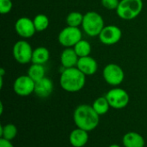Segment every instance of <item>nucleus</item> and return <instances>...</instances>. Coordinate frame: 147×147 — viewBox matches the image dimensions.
<instances>
[{"instance_id":"5701e85b","label":"nucleus","mask_w":147,"mask_h":147,"mask_svg":"<svg viewBox=\"0 0 147 147\" xmlns=\"http://www.w3.org/2000/svg\"><path fill=\"white\" fill-rule=\"evenodd\" d=\"M84 15L79 11H71L66 16V24L71 27L82 26Z\"/></svg>"},{"instance_id":"393cba45","label":"nucleus","mask_w":147,"mask_h":147,"mask_svg":"<svg viewBox=\"0 0 147 147\" xmlns=\"http://www.w3.org/2000/svg\"><path fill=\"white\" fill-rule=\"evenodd\" d=\"M101 3L105 9L109 10H116L120 3V0H101Z\"/></svg>"},{"instance_id":"423d86ee","label":"nucleus","mask_w":147,"mask_h":147,"mask_svg":"<svg viewBox=\"0 0 147 147\" xmlns=\"http://www.w3.org/2000/svg\"><path fill=\"white\" fill-rule=\"evenodd\" d=\"M105 96L110 107L114 109L125 108L128 105L130 101L128 93L125 89L118 87H115L114 88L110 89Z\"/></svg>"},{"instance_id":"2eb2a0df","label":"nucleus","mask_w":147,"mask_h":147,"mask_svg":"<svg viewBox=\"0 0 147 147\" xmlns=\"http://www.w3.org/2000/svg\"><path fill=\"white\" fill-rule=\"evenodd\" d=\"M89 132L77 127L69 135V141L73 147H84L89 141Z\"/></svg>"},{"instance_id":"6e6552de","label":"nucleus","mask_w":147,"mask_h":147,"mask_svg":"<svg viewBox=\"0 0 147 147\" xmlns=\"http://www.w3.org/2000/svg\"><path fill=\"white\" fill-rule=\"evenodd\" d=\"M34 49L31 45L25 40L17 41L12 49L15 60L20 64H27L31 62Z\"/></svg>"},{"instance_id":"a211bd4d","label":"nucleus","mask_w":147,"mask_h":147,"mask_svg":"<svg viewBox=\"0 0 147 147\" xmlns=\"http://www.w3.org/2000/svg\"><path fill=\"white\" fill-rule=\"evenodd\" d=\"M92 107L101 116V115L106 114L111 107H110L106 96H101L94 101V102L92 104Z\"/></svg>"},{"instance_id":"f8f14e48","label":"nucleus","mask_w":147,"mask_h":147,"mask_svg":"<svg viewBox=\"0 0 147 147\" xmlns=\"http://www.w3.org/2000/svg\"><path fill=\"white\" fill-rule=\"evenodd\" d=\"M77 68L86 76L93 75L97 71L98 64L96 59H94L90 55H88V56L79 57L77 64Z\"/></svg>"},{"instance_id":"4be33fe9","label":"nucleus","mask_w":147,"mask_h":147,"mask_svg":"<svg viewBox=\"0 0 147 147\" xmlns=\"http://www.w3.org/2000/svg\"><path fill=\"white\" fill-rule=\"evenodd\" d=\"M36 31L41 32L46 30L49 26V18L45 14H38L33 19Z\"/></svg>"},{"instance_id":"6ab92c4d","label":"nucleus","mask_w":147,"mask_h":147,"mask_svg":"<svg viewBox=\"0 0 147 147\" xmlns=\"http://www.w3.org/2000/svg\"><path fill=\"white\" fill-rule=\"evenodd\" d=\"M28 75L34 81H37L46 76V68L42 64L32 63V65L28 68Z\"/></svg>"},{"instance_id":"f257e3e1","label":"nucleus","mask_w":147,"mask_h":147,"mask_svg":"<svg viewBox=\"0 0 147 147\" xmlns=\"http://www.w3.org/2000/svg\"><path fill=\"white\" fill-rule=\"evenodd\" d=\"M73 120L77 127L91 132L98 126L100 115L94 110L92 106L82 104L74 110Z\"/></svg>"},{"instance_id":"cd10ccee","label":"nucleus","mask_w":147,"mask_h":147,"mask_svg":"<svg viewBox=\"0 0 147 147\" xmlns=\"http://www.w3.org/2000/svg\"><path fill=\"white\" fill-rule=\"evenodd\" d=\"M109 147H121L119 145H116V144H113V145H110Z\"/></svg>"},{"instance_id":"20e7f679","label":"nucleus","mask_w":147,"mask_h":147,"mask_svg":"<svg viewBox=\"0 0 147 147\" xmlns=\"http://www.w3.org/2000/svg\"><path fill=\"white\" fill-rule=\"evenodd\" d=\"M142 10V0H121L116 13L123 20H133L141 13Z\"/></svg>"},{"instance_id":"412c9836","label":"nucleus","mask_w":147,"mask_h":147,"mask_svg":"<svg viewBox=\"0 0 147 147\" xmlns=\"http://www.w3.org/2000/svg\"><path fill=\"white\" fill-rule=\"evenodd\" d=\"M73 49H75L76 53L78 54V55L79 57L88 56L91 53V45H90V43L88 41H86L84 39L80 40L73 47Z\"/></svg>"},{"instance_id":"4468645a","label":"nucleus","mask_w":147,"mask_h":147,"mask_svg":"<svg viewBox=\"0 0 147 147\" xmlns=\"http://www.w3.org/2000/svg\"><path fill=\"white\" fill-rule=\"evenodd\" d=\"M79 56L73 48H65L60 54V63L64 68L77 67Z\"/></svg>"},{"instance_id":"bb28decb","label":"nucleus","mask_w":147,"mask_h":147,"mask_svg":"<svg viewBox=\"0 0 147 147\" xmlns=\"http://www.w3.org/2000/svg\"><path fill=\"white\" fill-rule=\"evenodd\" d=\"M3 103L1 102V104H0V114H3Z\"/></svg>"},{"instance_id":"1a4fd4ad","label":"nucleus","mask_w":147,"mask_h":147,"mask_svg":"<svg viewBox=\"0 0 147 147\" xmlns=\"http://www.w3.org/2000/svg\"><path fill=\"white\" fill-rule=\"evenodd\" d=\"M35 81L29 77L28 75L18 76L13 84L14 92L22 97L28 96L31 94L34 93Z\"/></svg>"},{"instance_id":"f3484780","label":"nucleus","mask_w":147,"mask_h":147,"mask_svg":"<svg viewBox=\"0 0 147 147\" xmlns=\"http://www.w3.org/2000/svg\"><path fill=\"white\" fill-rule=\"evenodd\" d=\"M49 58H50V53L46 47H37L33 51L31 62L44 65L48 62Z\"/></svg>"},{"instance_id":"7ed1b4c3","label":"nucleus","mask_w":147,"mask_h":147,"mask_svg":"<svg viewBox=\"0 0 147 147\" xmlns=\"http://www.w3.org/2000/svg\"><path fill=\"white\" fill-rule=\"evenodd\" d=\"M104 27V20L99 13L88 11L84 15L82 28L86 35L91 37L98 36Z\"/></svg>"},{"instance_id":"f03ea898","label":"nucleus","mask_w":147,"mask_h":147,"mask_svg":"<svg viewBox=\"0 0 147 147\" xmlns=\"http://www.w3.org/2000/svg\"><path fill=\"white\" fill-rule=\"evenodd\" d=\"M86 82V75L77 67L64 68L59 77V85L68 93H77L82 90Z\"/></svg>"},{"instance_id":"9b49d317","label":"nucleus","mask_w":147,"mask_h":147,"mask_svg":"<svg viewBox=\"0 0 147 147\" xmlns=\"http://www.w3.org/2000/svg\"><path fill=\"white\" fill-rule=\"evenodd\" d=\"M15 29L17 35L24 39L31 38L36 32L34 21L26 16L20 17L16 20L15 23Z\"/></svg>"},{"instance_id":"ddd939ff","label":"nucleus","mask_w":147,"mask_h":147,"mask_svg":"<svg viewBox=\"0 0 147 147\" xmlns=\"http://www.w3.org/2000/svg\"><path fill=\"white\" fill-rule=\"evenodd\" d=\"M53 91V82L48 77H44L35 81L34 94L41 99L49 97Z\"/></svg>"},{"instance_id":"9d476101","label":"nucleus","mask_w":147,"mask_h":147,"mask_svg":"<svg viewBox=\"0 0 147 147\" xmlns=\"http://www.w3.org/2000/svg\"><path fill=\"white\" fill-rule=\"evenodd\" d=\"M122 36L121 29L116 25H107L105 26L98 37L100 42L105 45H115L120 42Z\"/></svg>"},{"instance_id":"0eeeda50","label":"nucleus","mask_w":147,"mask_h":147,"mask_svg":"<svg viewBox=\"0 0 147 147\" xmlns=\"http://www.w3.org/2000/svg\"><path fill=\"white\" fill-rule=\"evenodd\" d=\"M104 81L110 86L118 87L121 85L125 78V73L122 68L115 63H109L105 66L102 71Z\"/></svg>"},{"instance_id":"b1692460","label":"nucleus","mask_w":147,"mask_h":147,"mask_svg":"<svg viewBox=\"0 0 147 147\" xmlns=\"http://www.w3.org/2000/svg\"><path fill=\"white\" fill-rule=\"evenodd\" d=\"M13 8V3L11 0H0V13L4 15L11 11Z\"/></svg>"},{"instance_id":"a878e982","label":"nucleus","mask_w":147,"mask_h":147,"mask_svg":"<svg viewBox=\"0 0 147 147\" xmlns=\"http://www.w3.org/2000/svg\"><path fill=\"white\" fill-rule=\"evenodd\" d=\"M0 147H15L10 140L5 139L3 138L0 139Z\"/></svg>"},{"instance_id":"dca6fc26","label":"nucleus","mask_w":147,"mask_h":147,"mask_svg":"<svg viewBox=\"0 0 147 147\" xmlns=\"http://www.w3.org/2000/svg\"><path fill=\"white\" fill-rule=\"evenodd\" d=\"M124 147H145L146 142L143 136L136 132H129L122 138Z\"/></svg>"},{"instance_id":"39448f33","label":"nucleus","mask_w":147,"mask_h":147,"mask_svg":"<svg viewBox=\"0 0 147 147\" xmlns=\"http://www.w3.org/2000/svg\"><path fill=\"white\" fill-rule=\"evenodd\" d=\"M83 39L82 31L78 27L66 26L59 34L58 41L65 48H73L80 40Z\"/></svg>"},{"instance_id":"aec40b11","label":"nucleus","mask_w":147,"mask_h":147,"mask_svg":"<svg viewBox=\"0 0 147 147\" xmlns=\"http://www.w3.org/2000/svg\"><path fill=\"white\" fill-rule=\"evenodd\" d=\"M17 135V128L14 124H7L1 126L0 127V136L8 140H13Z\"/></svg>"}]
</instances>
